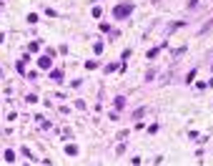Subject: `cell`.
Wrapping results in <instances>:
<instances>
[{"label": "cell", "mask_w": 213, "mask_h": 166, "mask_svg": "<svg viewBox=\"0 0 213 166\" xmlns=\"http://www.w3.org/2000/svg\"><path fill=\"white\" fill-rule=\"evenodd\" d=\"M130 13V5H121V8H115V15L118 18H123V15H128Z\"/></svg>", "instance_id": "1"}]
</instances>
